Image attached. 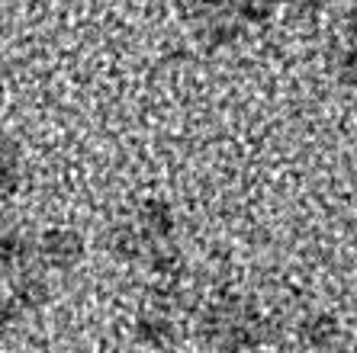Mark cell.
<instances>
[{"label":"cell","instance_id":"cell-1","mask_svg":"<svg viewBox=\"0 0 357 353\" xmlns=\"http://www.w3.org/2000/svg\"><path fill=\"white\" fill-rule=\"evenodd\" d=\"M197 39L206 45V49H225L238 39V17L232 10H209L206 17H199V26H197Z\"/></svg>","mask_w":357,"mask_h":353},{"label":"cell","instance_id":"cell-2","mask_svg":"<svg viewBox=\"0 0 357 353\" xmlns=\"http://www.w3.org/2000/svg\"><path fill=\"white\" fill-rule=\"evenodd\" d=\"M39 254L45 257V263H52V267H71V263L81 260L84 244L75 231L61 228V231H49V235L39 241Z\"/></svg>","mask_w":357,"mask_h":353},{"label":"cell","instance_id":"cell-3","mask_svg":"<svg viewBox=\"0 0 357 353\" xmlns=\"http://www.w3.org/2000/svg\"><path fill=\"white\" fill-rule=\"evenodd\" d=\"M135 228H139L145 238H151V241L167 238L171 228H174V212H171V205L161 203V199H149V203H142L139 225H135Z\"/></svg>","mask_w":357,"mask_h":353},{"label":"cell","instance_id":"cell-4","mask_svg":"<svg viewBox=\"0 0 357 353\" xmlns=\"http://www.w3.org/2000/svg\"><path fill=\"white\" fill-rule=\"evenodd\" d=\"M29 254H33V244L20 238L17 231L0 235V270L3 273H13V270H20V267H26Z\"/></svg>","mask_w":357,"mask_h":353},{"label":"cell","instance_id":"cell-5","mask_svg":"<svg viewBox=\"0 0 357 353\" xmlns=\"http://www.w3.org/2000/svg\"><path fill=\"white\" fill-rule=\"evenodd\" d=\"M109 251L116 257H139L142 254V244H145V235H142L135 225H116V228L109 231Z\"/></svg>","mask_w":357,"mask_h":353},{"label":"cell","instance_id":"cell-6","mask_svg":"<svg viewBox=\"0 0 357 353\" xmlns=\"http://www.w3.org/2000/svg\"><path fill=\"white\" fill-rule=\"evenodd\" d=\"M139 337L149 340V344H155V347L171 344V340H174V324H171L165 315H151V318L139 321Z\"/></svg>","mask_w":357,"mask_h":353},{"label":"cell","instance_id":"cell-7","mask_svg":"<svg viewBox=\"0 0 357 353\" xmlns=\"http://www.w3.org/2000/svg\"><path fill=\"white\" fill-rule=\"evenodd\" d=\"M277 0H235V17L248 23H264L274 17Z\"/></svg>","mask_w":357,"mask_h":353},{"label":"cell","instance_id":"cell-8","mask_svg":"<svg viewBox=\"0 0 357 353\" xmlns=\"http://www.w3.org/2000/svg\"><path fill=\"white\" fill-rule=\"evenodd\" d=\"M303 334H306L309 344H316V347H328L338 337V331H335V321L332 318H309L306 321V328H303Z\"/></svg>","mask_w":357,"mask_h":353},{"label":"cell","instance_id":"cell-9","mask_svg":"<svg viewBox=\"0 0 357 353\" xmlns=\"http://www.w3.org/2000/svg\"><path fill=\"white\" fill-rule=\"evenodd\" d=\"M23 283L17 286V296H20V302H26V305H39V302H45V283H42L39 276H33V273H23Z\"/></svg>","mask_w":357,"mask_h":353},{"label":"cell","instance_id":"cell-10","mask_svg":"<svg viewBox=\"0 0 357 353\" xmlns=\"http://www.w3.org/2000/svg\"><path fill=\"white\" fill-rule=\"evenodd\" d=\"M222 7V0H177V10L181 13H187V17H206L209 10Z\"/></svg>","mask_w":357,"mask_h":353},{"label":"cell","instance_id":"cell-11","mask_svg":"<svg viewBox=\"0 0 357 353\" xmlns=\"http://www.w3.org/2000/svg\"><path fill=\"white\" fill-rule=\"evenodd\" d=\"M20 187V173H17V164H0V199L13 196Z\"/></svg>","mask_w":357,"mask_h":353},{"label":"cell","instance_id":"cell-12","mask_svg":"<svg viewBox=\"0 0 357 353\" xmlns=\"http://www.w3.org/2000/svg\"><path fill=\"white\" fill-rule=\"evenodd\" d=\"M17 157H20L17 139H10L7 132H0V164H17Z\"/></svg>","mask_w":357,"mask_h":353},{"label":"cell","instance_id":"cell-13","mask_svg":"<svg viewBox=\"0 0 357 353\" xmlns=\"http://www.w3.org/2000/svg\"><path fill=\"white\" fill-rule=\"evenodd\" d=\"M287 7H290L293 13H299V17H309V13H316V10L322 7V0H287Z\"/></svg>","mask_w":357,"mask_h":353},{"label":"cell","instance_id":"cell-14","mask_svg":"<svg viewBox=\"0 0 357 353\" xmlns=\"http://www.w3.org/2000/svg\"><path fill=\"white\" fill-rule=\"evenodd\" d=\"M13 305H7V302H0V331H7L10 324H13Z\"/></svg>","mask_w":357,"mask_h":353},{"label":"cell","instance_id":"cell-15","mask_svg":"<svg viewBox=\"0 0 357 353\" xmlns=\"http://www.w3.org/2000/svg\"><path fill=\"white\" fill-rule=\"evenodd\" d=\"M348 29H351V36H357V7L348 13Z\"/></svg>","mask_w":357,"mask_h":353}]
</instances>
